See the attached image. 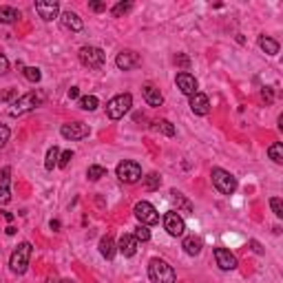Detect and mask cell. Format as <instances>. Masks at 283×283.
Returning a JSON list of instances; mask_svg holds the SVG:
<instances>
[{
    "label": "cell",
    "instance_id": "8992f818",
    "mask_svg": "<svg viewBox=\"0 0 283 283\" xmlns=\"http://www.w3.org/2000/svg\"><path fill=\"white\" fill-rule=\"evenodd\" d=\"M80 62L89 66V69H102L107 62V54L100 47H82L80 49Z\"/></svg>",
    "mask_w": 283,
    "mask_h": 283
},
{
    "label": "cell",
    "instance_id": "7a4b0ae2",
    "mask_svg": "<svg viewBox=\"0 0 283 283\" xmlns=\"http://www.w3.org/2000/svg\"><path fill=\"white\" fill-rule=\"evenodd\" d=\"M42 102H44V95H42L40 91L25 93V95H22V98H18L16 102L11 104V109H9V115H11V117H20V115L29 113V111H33L36 107H40Z\"/></svg>",
    "mask_w": 283,
    "mask_h": 283
},
{
    "label": "cell",
    "instance_id": "f1b7e54d",
    "mask_svg": "<svg viewBox=\"0 0 283 283\" xmlns=\"http://www.w3.org/2000/svg\"><path fill=\"white\" fill-rule=\"evenodd\" d=\"M144 180V188L146 190H155V188H160V184H162V177L157 173H151L148 177H142Z\"/></svg>",
    "mask_w": 283,
    "mask_h": 283
},
{
    "label": "cell",
    "instance_id": "d6986e66",
    "mask_svg": "<svg viewBox=\"0 0 283 283\" xmlns=\"http://www.w3.org/2000/svg\"><path fill=\"white\" fill-rule=\"evenodd\" d=\"M142 95H144V100L148 107H162V102H164V95L157 86H153V84H146L144 89H142Z\"/></svg>",
    "mask_w": 283,
    "mask_h": 283
},
{
    "label": "cell",
    "instance_id": "484cf974",
    "mask_svg": "<svg viewBox=\"0 0 283 283\" xmlns=\"http://www.w3.org/2000/svg\"><path fill=\"white\" fill-rule=\"evenodd\" d=\"M98 98H95V95H82V98L78 100V107L80 109H84V111H95L98 109Z\"/></svg>",
    "mask_w": 283,
    "mask_h": 283
},
{
    "label": "cell",
    "instance_id": "ba28073f",
    "mask_svg": "<svg viewBox=\"0 0 283 283\" xmlns=\"http://www.w3.org/2000/svg\"><path fill=\"white\" fill-rule=\"evenodd\" d=\"M133 213H135V217L142 226H155V223L160 221V215L151 202H137L135 208H133Z\"/></svg>",
    "mask_w": 283,
    "mask_h": 283
},
{
    "label": "cell",
    "instance_id": "836d02e7",
    "mask_svg": "<svg viewBox=\"0 0 283 283\" xmlns=\"http://www.w3.org/2000/svg\"><path fill=\"white\" fill-rule=\"evenodd\" d=\"M270 208H272V213L277 215L279 219L283 217V204H281V199H279V197H272V199H270Z\"/></svg>",
    "mask_w": 283,
    "mask_h": 283
},
{
    "label": "cell",
    "instance_id": "4fadbf2b",
    "mask_svg": "<svg viewBox=\"0 0 283 283\" xmlns=\"http://www.w3.org/2000/svg\"><path fill=\"white\" fill-rule=\"evenodd\" d=\"M175 84H177V89H180L184 95H188V98H192V95L197 93V80H195V76H190L188 71L177 73Z\"/></svg>",
    "mask_w": 283,
    "mask_h": 283
},
{
    "label": "cell",
    "instance_id": "cb8c5ba5",
    "mask_svg": "<svg viewBox=\"0 0 283 283\" xmlns=\"http://www.w3.org/2000/svg\"><path fill=\"white\" fill-rule=\"evenodd\" d=\"M58 160H60V148L58 146H51L47 151V160H44V168L47 170H54L58 166Z\"/></svg>",
    "mask_w": 283,
    "mask_h": 283
},
{
    "label": "cell",
    "instance_id": "2e32d148",
    "mask_svg": "<svg viewBox=\"0 0 283 283\" xmlns=\"http://www.w3.org/2000/svg\"><path fill=\"white\" fill-rule=\"evenodd\" d=\"M190 111L195 115H208V113H210V102H208V95L197 91L190 98Z\"/></svg>",
    "mask_w": 283,
    "mask_h": 283
},
{
    "label": "cell",
    "instance_id": "44dd1931",
    "mask_svg": "<svg viewBox=\"0 0 283 283\" xmlns=\"http://www.w3.org/2000/svg\"><path fill=\"white\" fill-rule=\"evenodd\" d=\"M115 248H117V245H115V241H113V237H111V235H107V237H102V239H100V255L104 259H109V261H111V259L115 257Z\"/></svg>",
    "mask_w": 283,
    "mask_h": 283
},
{
    "label": "cell",
    "instance_id": "1f68e13d",
    "mask_svg": "<svg viewBox=\"0 0 283 283\" xmlns=\"http://www.w3.org/2000/svg\"><path fill=\"white\" fill-rule=\"evenodd\" d=\"M131 9H133V3H117L113 9H111V13H113L115 18H122L124 13H129Z\"/></svg>",
    "mask_w": 283,
    "mask_h": 283
},
{
    "label": "cell",
    "instance_id": "603a6c76",
    "mask_svg": "<svg viewBox=\"0 0 283 283\" xmlns=\"http://www.w3.org/2000/svg\"><path fill=\"white\" fill-rule=\"evenodd\" d=\"M259 47H261L268 56H277L279 54V42L268 38V36H259Z\"/></svg>",
    "mask_w": 283,
    "mask_h": 283
},
{
    "label": "cell",
    "instance_id": "3957f363",
    "mask_svg": "<svg viewBox=\"0 0 283 283\" xmlns=\"http://www.w3.org/2000/svg\"><path fill=\"white\" fill-rule=\"evenodd\" d=\"M31 252H33V245L29 241H22L16 250H13V255L9 259V268L11 272L16 274H25L27 268H29V259H31Z\"/></svg>",
    "mask_w": 283,
    "mask_h": 283
},
{
    "label": "cell",
    "instance_id": "e0dca14e",
    "mask_svg": "<svg viewBox=\"0 0 283 283\" xmlns=\"http://www.w3.org/2000/svg\"><path fill=\"white\" fill-rule=\"evenodd\" d=\"M60 22H62L64 29H69V31H82V29H84V22H82V18L78 16V13H73V11L60 13Z\"/></svg>",
    "mask_w": 283,
    "mask_h": 283
},
{
    "label": "cell",
    "instance_id": "8fae6325",
    "mask_svg": "<svg viewBox=\"0 0 283 283\" xmlns=\"http://www.w3.org/2000/svg\"><path fill=\"white\" fill-rule=\"evenodd\" d=\"M36 11H38V16L47 22L60 18V5H58L56 0H38V3H36Z\"/></svg>",
    "mask_w": 283,
    "mask_h": 283
},
{
    "label": "cell",
    "instance_id": "277c9868",
    "mask_svg": "<svg viewBox=\"0 0 283 283\" xmlns=\"http://www.w3.org/2000/svg\"><path fill=\"white\" fill-rule=\"evenodd\" d=\"M133 107V95L131 93H120L115 98H111L107 104V115L111 120H122Z\"/></svg>",
    "mask_w": 283,
    "mask_h": 283
},
{
    "label": "cell",
    "instance_id": "e575fe53",
    "mask_svg": "<svg viewBox=\"0 0 283 283\" xmlns=\"http://www.w3.org/2000/svg\"><path fill=\"white\" fill-rule=\"evenodd\" d=\"M73 160V153L71 151H64V153H60V160H58V166L60 168H66L69 166V162Z\"/></svg>",
    "mask_w": 283,
    "mask_h": 283
},
{
    "label": "cell",
    "instance_id": "74e56055",
    "mask_svg": "<svg viewBox=\"0 0 283 283\" xmlns=\"http://www.w3.org/2000/svg\"><path fill=\"white\" fill-rule=\"evenodd\" d=\"M7 71H9V60H7V58L0 54V76H5Z\"/></svg>",
    "mask_w": 283,
    "mask_h": 283
},
{
    "label": "cell",
    "instance_id": "d4e9b609",
    "mask_svg": "<svg viewBox=\"0 0 283 283\" xmlns=\"http://www.w3.org/2000/svg\"><path fill=\"white\" fill-rule=\"evenodd\" d=\"M268 157H270L274 164H283V146L279 142H274V144L268 146Z\"/></svg>",
    "mask_w": 283,
    "mask_h": 283
},
{
    "label": "cell",
    "instance_id": "4316f807",
    "mask_svg": "<svg viewBox=\"0 0 283 283\" xmlns=\"http://www.w3.org/2000/svg\"><path fill=\"white\" fill-rule=\"evenodd\" d=\"M107 175V168L104 166H100V164H93V166H89V170H86V177L91 182H98V180H102V177Z\"/></svg>",
    "mask_w": 283,
    "mask_h": 283
},
{
    "label": "cell",
    "instance_id": "4dcf8cb0",
    "mask_svg": "<svg viewBox=\"0 0 283 283\" xmlns=\"http://www.w3.org/2000/svg\"><path fill=\"white\" fill-rule=\"evenodd\" d=\"M133 237H135L137 241L146 243L148 239H151V230H148V226H142V223H139V226L135 228V233H133Z\"/></svg>",
    "mask_w": 283,
    "mask_h": 283
},
{
    "label": "cell",
    "instance_id": "f546056e",
    "mask_svg": "<svg viewBox=\"0 0 283 283\" xmlns=\"http://www.w3.org/2000/svg\"><path fill=\"white\" fill-rule=\"evenodd\" d=\"M22 76H25L29 82H40L42 73H40L38 66H25V69H22Z\"/></svg>",
    "mask_w": 283,
    "mask_h": 283
},
{
    "label": "cell",
    "instance_id": "5b68a950",
    "mask_svg": "<svg viewBox=\"0 0 283 283\" xmlns=\"http://www.w3.org/2000/svg\"><path fill=\"white\" fill-rule=\"evenodd\" d=\"M210 177H213V186L221 192V195H233V192L237 190V177L233 173H228V170L213 168Z\"/></svg>",
    "mask_w": 283,
    "mask_h": 283
},
{
    "label": "cell",
    "instance_id": "ab89813d",
    "mask_svg": "<svg viewBox=\"0 0 283 283\" xmlns=\"http://www.w3.org/2000/svg\"><path fill=\"white\" fill-rule=\"evenodd\" d=\"M69 98H71V100L80 98V89H78V86H71V89H69Z\"/></svg>",
    "mask_w": 283,
    "mask_h": 283
},
{
    "label": "cell",
    "instance_id": "30bf717a",
    "mask_svg": "<svg viewBox=\"0 0 283 283\" xmlns=\"http://www.w3.org/2000/svg\"><path fill=\"white\" fill-rule=\"evenodd\" d=\"M89 133H91V129H89V124H84V122H69V124H62V129H60V135L71 142L84 139V137H89Z\"/></svg>",
    "mask_w": 283,
    "mask_h": 283
},
{
    "label": "cell",
    "instance_id": "ffe728a7",
    "mask_svg": "<svg viewBox=\"0 0 283 283\" xmlns=\"http://www.w3.org/2000/svg\"><path fill=\"white\" fill-rule=\"evenodd\" d=\"M182 248H184V252L188 257H197L199 252H202V248H204V241L199 239V237H186L184 243H182Z\"/></svg>",
    "mask_w": 283,
    "mask_h": 283
},
{
    "label": "cell",
    "instance_id": "7402d4cb",
    "mask_svg": "<svg viewBox=\"0 0 283 283\" xmlns=\"http://www.w3.org/2000/svg\"><path fill=\"white\" fill-rule=\"evenodd\" d=\"M20 18V11L16 7H0V22L3 25H11V22H16Z\"/></svg>",
    "mask_w": 283,
    "mask_h": 283
},
{
    "label": "cell",
    "instance_id": "9c48e42d",
    "mask_svg": "<svg viewBox=\"0 0 283 283\" xmlns=\"http://www.w3.org/2000/svg\"><path fill=\"white\" fill-rule=\"evenodd\" d=\"M164 230H166L170 237H182L186 233L184 217L177 210H168L166 215H164Z\"/></svg>",
    "mask_w": 283,
    "mask_h": 283
},
{
    "label": "cell",
    "instance_id": "7bdbcfd3",
    "mask_svg": "<svg viewBox=\"0 0 283 283\" xmlns=\"http://www.w3.org/2000/svg\"><path fill=\"white\" fill-rule=\"evenodd\" d=\"M49 283H73V281H69V279H51Z\"/></svg>",
    "mask_w": 283,
    "mask_h": 283
},
{
    "label": "cell",
    "instance_id": "8d00e7d4",
    "mask_svg": "<svg viewBox=\"0 0 283 283\" xmlns=\"http://www.w3.org/2000/svg\"><path fill=\"white\" fill-rule=\"evenodd\" d=\"M16 95H18V89H7V91L0 95V100H3V102H9V100L16 98Z\"/></svg>",
    "mask_w": 283,
    "mask_h": 283
},
{
    "label": "cell",
    "instance_id": "60d3db41",
    "mask_svg": "<svg viewBox=\"0 0 283 283\" xmlns=\"http://www.w3.org/2000/svg\"><path fill=\"white\" fill-rule=\"evenodd\" d=\"M250 245H252V250H255V252H259V255L263 252V248H261V245H259L257 241H250Z\"/></svg>",
    "mask_w": 283,
    "mask_h": 283
},
{
    "label": "cell",
    "instance_id": "52a82bcc",
    "mask_svg": "<svg viewBox=\"0 0 283 283\" xmlns=\"http://www.w3.org/2000/svg\"><path fill=\"white\" fill-rule=\"evenodd\" d=\"M115 173L124 184H135V182L142 180V166L137 162H129V160L120 162L117 164V168H115Z\"/></svg>",
    "mask_w": 283,
    "mask_h": 283
},
{
    "label": "cell",
    "instance_id": "5bb4252c",
    "mask_svg": "<svg viewBox=\"0 0 283 283\" xmlns=\"http://www.w3.org/2000/svg\"><path fill=\"white\" fill-rule=\"evenodd\" d=\"M215 261H217V266L226 272L237 268V257L228 248H215Z\"/></svg>",
    "mask_w": 283,
    "mask_h": 283
},
{
    "label": "cell",
    "instance_id": "6da1fadb",
    "mask_svg": "<svg viewBox=\"0 0 283 283\" xmlns=\"http://www.w3.org/2000/svg\"><path fill=\"white\" fill-rule=\"evenodd\" d=\"M148 279L151 283H177V274L168 261L155 257L148 261Z\"/></svg>",
    "mask_w": 283,
    "mask_h": 283
},
{
    "label": "cell",
    "instance_id": "b9f144b4",
    "mask_svg": "<svg viewBox=\"0 0 283 283\" xmlns=\"http://www.w3.org/2000/svg\"><path fill=\"white\" fill-rule=\"evenodd\" d=\"M177 62L184 64V66H188V58H186V56H180V58H177Z\"/></svg>",
    "mask_w": 283,
    "mask_h": 283
},
{
    "label": "cell",
    "instance_id": "ac0fdd59",
    "mask_svg": "<svg viewBox=\"0 0 283 283\" xmlns=\"http://www.w3.org/2000/svg\"><path fill=\"white\" fill-rule=\"evenodd\" d=\"M137 245H139V241L133 235H122L120 243H117V250H120L124 257H133L137 252Z\"/></svg>",
    "mask_w": 283,
    "mask_h": 283
},
{
    "label": "cell",
    "instance_id": "d6a6232c",
    "mask_svg": "<svg viewBox=\"0 0 283 283\" xmlns=\"http://www.w3.org/2000/svg\"><path fill=\"white\" fill-rule=\"evenodd\" d=\"M170 199H173V202H177L180 206H184V210H190V202H186V199L182 197V192H177V190H170Z\"/></svg>",
    "mask_w": 283,
    "mask_h": 283
},
{
    "label": "cell",
    "instance_id": "f35d334b",
    "mask_svg": "<svg viewBox=\"0 0 283 283\" xmlns=\"http://www.w3.org/2000/svg\"><path fill=\"white\" fill-rule=\"evenodd\" d=\"M89 7H91V11H104L107 9V5L104 3H89Z\"/></svg>",
    "mask_w": 283,
    "mask_h": 283
},
{
    "label": "cell",
    "instance_id": "7c38bea8",
    "mask_svg": "<svg viewBox=\"0 0 283 283\" xmlns=\"http://www.w3.org/2000/svg\"><path fill=\"white\" fill-rule=\"evenodd\" d=\"M115 64L120 71H131V69H135V66L142 64V58H139V54H135V51L126 49V51H120V54H117Z\"/></svg>",
    "mask_w": 283,
    "mask_h": 283
},
{
    "label": "cell",
    "instance_id": "d590c367",
    "mask_svg": "<svg viewBox=\"0 0 283 283\" xmlns=\"http://www.w3.org/2000/svg\"><path fill=\"white\" fill-rule=\"evenodd\" d=\"M9 135H11V131L5 124H0V148H5V144L9 142Z\"/></svg>",
    "mask_w": 283,
    "mask_h": 283
},
{
    "label": "cell",
    "instance_id": "83f0119b",
    "mask_svg": "<svg viewBox=\"0 0 283 283\" xmlns=\"http://www.w3.org/2000/svg\"><path fill=\"white\" fill-rule=\"evenodd\" d=\"M153 129H155V131H162L164 135H168V137H173V135H175V126L170 124L168 120H157Z\"/></svg>",
    "mask_w": 283,
    "mask_h": 283
},
{
    "label": "cell",
    "instance_id": "9a60e30c",
    "mask_svg": "<svg viewBox=\"0 0 283 283\" xmlns=\"http://www.w3.org/2000/svg\"><path fill=\"white\" fill-rule=\"evenodd\" d=\"M9 184H11V168L5 166V168H0V204L3 206L11 202Z\"/></svg>",
    "mask_w": 283,
    "mask_h": 283
}]
</instances>
